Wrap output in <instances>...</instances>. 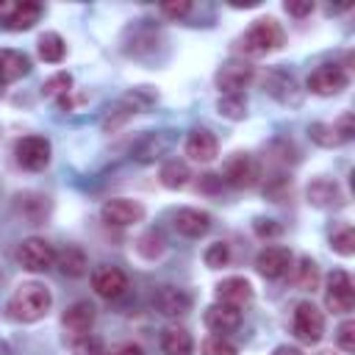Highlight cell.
<instances>
[{
  "label": "cell",
  "instance_id": "cell-1",
  "mask_svg": "<svg viewBox=\"0 0 355 355\" xmlns=\"http://www.w3.org/2000/svg\"><path fill=\"white\" fill-rule=\"evenodd\" d=\"M53 305V294L44 283H36V280H28V283H19L14 288V294L8 297V316L14 322H22V324H31V322H39L42 316H47Z\"/></svg>",
  "mask_w": 355,
  "mask_h": 355
},
{
  "label": "cell",
  "instance_id": "cell-2",
  "mask_svg": "<svg viewBox=\"0 0 355 355\" xmlns=\"http://www.w3.org/2000/svg\"><path fill=\"white\" fill-rule=\"evenodd\" d=\"M283 42H286V33H283L280 22L275 17H261L241 36V50L247 55H266V53L280 50Z\"/></svg>",
  "mask_w": 355,
  "mask_h": 355
},
{
  "label": "cell",
  "instance_id": "cell-3",
  "mask_svg": "<svg viewBox=\"0 0 355 355\" xmlns=\"http://www.w3.org/2000/svg\"><path fill=\"white\" fill-rule=\"evenodd\" d=\"M291 330H294L297 341H302V344H319L322 336H324V316H322V311L313 302H308V300L297 302L294 316H291Z\"/></svg>",
  "mask_w": 355,
  "mask_h": 355
},
{
  "label": "cell",
  "instance_id": "cell-4",
  "mask_svg": "<svg viewBox=\"0 0 355 355\" xmlns=\"http://www.w3.org/2000/svg\"><path fill=\"white\" fill-rule=\"evenodd\" d=\"M324 308L333 313L347 316L355 308V286L349 272L344 269H333L327 277V288H324Z\"/></svg>",
  "mask_w": 355,
  "mask_h": 355
},
{
  "label": "cell",
  "instance_id": "cell-5",
  "mask_svg": "<svg viewBox=\"0 0 355 355\" xmlns=\"http://www.w3.org/2000/svg\"><path fill=\"white\" fill-rule=\"evenodd\" d=\"M219 180L227 183V186H233V189H250V186H255V183L261 180V166H258V161H255L252 155H247V153H233V155L225 161Z\"/></svg>",
  "mask_w": 355,
  "mask_h": 355
},
{
  "label": "cell",
  "instance_id": "cell-6",
  "mask_svg": "<svg viewBox=\"0 0 355 355\" xmlns=\"http://www.w3.org/2000/svg\"><path fill=\"white\" fill-rule=\"evenodd\" d=\"M42 3L36 0H0V22L8 31H28L39 22Z\"/></svg>",
  "mask_w": 355,
  "mask_h": 355
},
{
  "label": "cell",
  "instance_id": "cell-7",
  "mask_svg": "<svg viewBox=\"0 0 355 355\" xmlns=\"http://www.w3.org/2000/svg\"><path fill=\"white\" fill-rule=\"evenodd\" d=\"M347 83H349V75H347V69L338 67V64H322V67H316V69L308 75V80H305L308 92H313V94H319V97H333V94L344 92Z\"/></svg>",
  "mask_w": 355,
  "mask_h": 355
},
{
  "label": "cell",
  "instance_id": "cell-8",
  "mask_svg": "<svg viewBox=\"0 0 355 355\" xmlns=\"http://www.w3.org/2000/svg\"><path fill=\"white\" fill-rule=\"evenodd\" d=\"M255 69L250 61L244 58H227L219 69H216V86L222 94H241V89H247V83L252 80Z\"/></svg>",
  "mask_w": 355,
  "mask_h": 355
},
{
  "label": "cell",
  "instance_id": "cell-9",
  "mask_svg": "<svg viewBox=\"0 0 355 355\" xmlns=\"http://www.w3.org/2000/svg\"><path fill=\"white\" fill-rule=\"evenodd\" d=\"M17 261L28 269V272H47L53 263H55V250L39 239V236H31V239H22L19 247H17Z\"/></svg>",
  "mask_w": 355,
  "mask_h": 355
},
{
  "label": "cell",
  "instance_id": "cell-10",
  "mask_svg": "<svg viewBox=\"0 0 355 355\" xmlns=\"http://www.w3.org/2000/svg\"><path fill=\"white\" fill-rule=\"evenodd\" d=\"M17 164L22 169H31V172H39L50 164V141L44 136H25L17 141Z\"/></svg>",
  "mask_w": 355,
  "mask_h": 355
},
{
  "label": "cell",
  "instance_id": "cell-11",
  "mask_svg": "<svg viewBox=\"0 0 355 355\" xmlns=\"http://www.w3.org/2000/svg\"><path fill=\"white\" fill-rule=\"evenodd\" d=\"M100 216H103V222H108V225L128 227V225H136V222L144 219V205L136 202V200H128V197H114V200H105V202H103Z\"/></svg>",
  "mask_w": 355,
  "mask_h": 355
},
{
  "label": "cell",
  "instance_id": "cell-12",
  "mask_svg": "<svg viewBox=\"0 0 355 355\" xmlns=\"http://www.w3.org/2000/svg\"><path fill=\"white\" fill-rule=\"evenodd\" d=\"M291 261H294V255H291L288 247H283V244H269V247H263V250L258 252L255 269H258L263 277L277 280V277H283V275L288 272Z\"/></svg>",
  "mask_w": 355,
  "mask_h": 355
},
{
  "label": "cell",
  "instance_id": "cell-13",
  "mask_svg": "<svg viewBox=\"0 0 355 355\" xmlns=\"http://www.w3.org/2000/svg\"><path fill=\"white\" fill-rule=\"evenodd\" d=\"M61 324H64V333H67L69 341L86 336V333L92 330V324H94V305H92L89 300H78V302H72V305L64 311Z\"/></svg>",
  "mask_w": 355,
  "mask_h": 355
},
{
  "label": "cell",
  "instance_id": "cell-14",
  "mask_svg": "<svg viewBox=\"0 0 355 355\" xmlns=\"http://www.w3.org/2000/svg\"><path fill=\"white\" fill-rule=\"evenodd\" d=\"M92 288L103 297V300H116L125 294L128 288V277L119 266H97L92 272Z\"/></svg>",
  "mask_w": 355,
  "mask_h": 355
},
{
  "label": "cell",
  "instance_id": "cell-15",
  "mask_svg": "<svg viewBox=\"0 0 355 355\" xmlns=\"http://www.w3.org/2000/svg\"><path fill=\"white\" fill-rule=\"evenodd\" d=\"M202 322L214 336H225V333H233L241 324V311L233 308V305H225V302H214V305L205 308Z\"/></svg>",
  "mask_w": 355,
  "mask_h": 355
},
{
  "label": "cell",
  "instance_id": "cell-16",
  "mask_svg": "<svg viewBox=\"0 0 355 355\" xmlns=\"http://www.w3.org/2000/svg\"><path fill=\"white\" fill-rule=\"evenodd\" d=\"M175 230L186 239H200L211 230V214L200 208H180L175 214Z\"/></svg>",
  "mask_w": 355,
  "mask_h": 355
},
{
  "label": "cell",
  "instance_id": "cell-17",
  "mask_svg": "<svg viewBox=\"0 0 355 355\" xmlns=\"http://www.w3.org/2000/svg\"><path fill=\"white\" fill-rule=\"evenodd\" d=\"M216 302L233 305V308H244L252 302V286L247 277H225L222 283H216Z\"/></svg>",
  "mask_w": 355,
  "mask_h": 355
},
{
  "label": "cell",
  "instance_id": "cell-18",
  "mask_svg": "<svg viewBox=\"0 0 355 355\" xmlns=\"http://www.w3.org/2000/svg\"><path fill=\"white\" fill-rule=\"evenodd\" d=\"M216 153H219V144H216V136H214L211 130L197 128V130H191V133L186 136V155H189L191 161L208 164V161L216 158Z\"/></svg>",
  "mask_w": 355,
  "mask_h": 355
},
{
  "label": "cell",
  "instance_id": "cell-19",
  "mask_svg": "<svg viewBox=\"0 0 355 355\" xmlns=\"http://www.w3.org/2000/svg\"><path fill=\"white\" fill-rule=\"evenodd\" d=\"M305 197H308V202H311L313 208H338V205L344 202V194H341L338 183L330 180V178H316V180H311Z\"/></svg>",
  "mask_w": 355,
  "mask_h": 355
},
{
  "label": "cell",
  "instance_id": "cell-20",
  "mask_svg": "<svg viewBox=\"0 0 355 355\" xmlns=\"http://www.w3.org/2000/svg\"><path fill=\"white\" fill-rule=\"evenodd\" d=\"M153 305L158 308V313L164 316H180L191 308V297L183 291V288H175V286H161L153 297Z\"/></svg>",
  "mask_w": 355,
  "mask_h": 355
},
{
  "label": "cell",
  "instance_id": "cell-21",
  "mask_svg": "<svg viewBox=\"0 0 355 355\" xmlns=\"http://www.w3.org/2000/svg\"><path fill=\"white\" fill-rule=\"evenodd\" d=\"M31 72V58L19 50H0V89L25 78Z\"/></svg>",
  "mask_w": 355,
  "mask_h": 355
},
{
  "label": "cell",
  "instance_id": "cell-22",
  "mask_svg": "<svg viewBox=\"0 0 355 355\" xmlns=\"http://www.w3.org/2000/svg\"><path fill=\"white\" fill-rule=\"evenodd\" d=\"M288 280L297 286V288H302V291H313L316 286H319V266H316V261H311V258H297V261H291V266H288Z\"/></svg>",
  "mask_w": 355,
  "mask_h": 355
},
{
  "label": "cell",
  "instance_id": "cell-23",
  "mask_svg": "<svg viewBox=\"0 0 355 355\" xmlns=\"http://www.w3.org/2000/svg\"><path fill=\"white\" fill-rule=\"evenodd\" d=\"M161 349L166 355H194V338L186 327H166L161 336Z\"/></svg>",
  "mask_w": 355,
  "mask_h": 355
},
{
  "label": "cell",
  "instance_id": "cell-24",
  "mask_svg": "<svg viewBox=\"0 0 355 355\" xmlns=\"http://www.w3.org/2000/svg\"><path fill=\"white\" fill-rule=\"evenodd\" d=\"M158 178H161V186H166V189L178 191V189H183V186L191 180V169H189V164H186V161L169 158V161H164V166H161Z\"/></svg>",
  "mask_w": 355,
  "mask_h": 355
},
{
  "label": "cell",
  "instance_id": "cell-25",
  "mask_svg": "<svg viewBox=\"0 0 355 355\" xmlns=\"http://www.w3.org/2000/svg\"><path fill=\"white\" fill-rule=\"evenodd\" d=\"M55 263H58V269H61L67 277H83L86 269H89L86 252H83L80 247H67V250L55 252Z\"/></svg>",
  "mask_w": 355,
  "mask_h": 355
},
{
  "label": "cell",
  "instance_id": "cell-26",
  "mask_svg": "<svg viewBox=\"0 0 355 355\" xmlns=\"http://www.w3.org/2000/svg\"><path fill=\"white\" fill-rule=\"evenodd\" d=\"M39 55H42V61H47V64H58L64 55H67V44H64V39L58 36V33H42L39 36Z\"/></svg>",
  "mask_w": 355,
  "mask_h": 355
},
{
  "label": "cell",
  "instance_id": "cell-27",
  "mask_svg": "<svg viewBox=\"0 0 355 355\" xmlns=\"http://www.w3.org/2000/svg\"><path fill=\"white\" fill-rule=\"evenodd\" d=\"M308 133H311V139L319 147H338V144H344V139L336 130V122H313L308 128Z\"/></svg>",
  "mask_w": 355,
  "mask_h": 355
},
{
  "label": "cell",
  "instance_id": "cell-28",
  "mask_svg": "<svg viewBox=\"0 0 355 355\" xmlns=\"http://www.w3.org/2000/svg\"><path fill=\"white\" fill-rule=\"evenodd\" d=\"M72 92V75L69 72H55L42 83V97H58L64 100Z\"/></svg>",
  "mask_w": 355,
  "mask_h": 355
},
{
  "label": "cell",
  "instance_id": "cell-29",
  "mask_svg": "<svg viewBox=\"0 0 355 355\" xmlns=\"http://www.w3.org/2000/svg\"><path fill=\"white\" fill-rule=\"evenodd\" d=\"M164 247H166V241H164V236L158 233V230H147V233H141L139 236V241H136V250H139V255L141 258H158L161 252H164Z\"/></svg>",
  "mask_w": 355,
  "mask_h": 355
},
{
  "label": "cell",
  "instance_id": "cell-30",
  "mask_svg": "<svg viewBox=\"0 0 355 355\" xmlns=\"http://www.w3.org/2000/svg\"><path fill=\"white\" fill-rule=\"evenodd\" d=\"M216 108H219V114L227 116V119H244V114H247V100H244V94H222L219 103H216Z\"/></svg>",
  "mask_w": 355,
  "mask_h": 355
},
{
  "label": "cell",
  "instance_id": "cell-31",
  "mask_svg": "<svg viewBox=\"0 0 355 355\" xmlns=\"http://www.w3.org/2000/svg\"><path fill=\"white\" fill-rule=\"evenodd\" d=\"M136 100H139V94H136V97H133V94H130V97H125V100H122V103H119V105L105 116L103 130H114V128H119L130 114H136V108H139V105H136Z\"/></svg>",
  "mask_w": 355,
  "mask_h": 355
},
{
  "label": "cell",
  "instance_id": "cell-32",
  "mask_svg": "<svg viewBox=\"0 0 355 355\" xmlns=\"http://www.w3.org/2000/svg\"><path fill=\"white\" fill-rule=\"evenodd\" d=\"M330 247L338 255H352L355 252V230H352V225H341L338 230H333L330 233Z\"/></svg>",
  "mask_w": 355,
  "mask_h": 355
},
{
  "label": "cell",
  "instance_id": "cell-33",
  "mask_svg": "<svg viewBox=\"0 0 355 355\" xmlns=\"http://www.w3.org/2000/svg\"><path fill=\"white\" fill-rule=\"evenodd\" d=\"M69 347H72V355H108L103 338H97V336H92V333H86V336L69 341Z\"/></svg>",
  "mask_w": 355,
  "mask_h": 355
},
{
  "label": "cell",
  "instance_id": "cell-34",
  "mask_svg": "<svg viewBox=\"0 0 355 355\" xmlns=\"http://www.w3.org/2000/svg\"><path fill=\"white\" fill-rule=\"evenodd\" d=\"M200 349L202 355H239V347L227 336H208Z\"/></svg>",
  "mask_w": 355,
  "mask_h": 355
},
{
  "label": "cell",
  "instance_id": "cell-35",
  "mask_svg": "<svg viewBox=\"0 0 355 355\" xmlns=\"http://www.w3.org/2000/svg\"><path fill=\"white\" fill-rule=\"evenodd\" d=\"M227 261H230V247L225 241H214L205 250V266L208 269H222V266H227Z\"/></svg>",
  "mask_w": 355,
  "mask_h": 355
},
{
  "label": "cell",
  "instance_id": "cell-36",
  "mask_svg": "<svg viewBox=\"0 0 355 355\" xmlns=\"http://www.w3.org/2000/svg\"><path fill=\"white\" fill-rule=\"evenodd\" d=\"M336 341L344 352H355V322L352 319H344L338 324V333H336Z\"/></svg>",
  "mask_w": 355,
  "mask_h": 355
},
{
  "label": "cell",
  "instance_id": "cell-37",
  "mask_svg": "<svg viewBox=\"0 0 355 355\" xmlns=\"http://www.w3.org/2000/svg\"><path fill=\"white\" fill-rule=\"evenodd\" d=\"M189 11H191V3H189V0H178V3H161V14H166V17H172V19H183Z\"/></svg>",
  "mask_w": 355,
  "mask_h": 355
},
{
  "label": "cell",
  "instance_id": "cell-38",
  "mask_svg": "<svg viewBox=\"0 0 355 355\" xmlns=\"http://www.w3.org/2000/svg\"><path fill=\"white\" fill-rule=\"evenodd\" d=\"M336 130H338V136L344 139V141H349L352 139V133H355V116L347 111V114H341L338 119H336Z\"/></svg>",
  "mask_w": 355,
  "mask_h": 355
},
{
  "label": "cell",
  "instance_id": "cell-39",
  "mask_svg": "<svg viewBox=\"0 0 355 355\" xmlns=\"http://www.w3.org/2000/svg\"><path fill=\"white\" fill-rule=\"evenodd\" d=\"M252 230H255V236H261V239L280 236V225H275V219H255V222H252Z\"/></svg>",
  "mask_w": 355,
  "mask_h": 355
},
{
  "label": "cell",
  "instance_id": "cell-40",
  "mask_svg": "<svg viewBox=\"0 0 355 355\" xmlns=\"http://www.w3.org/2000/svg\"><path fill=\"white\" fill-rule=\"evenodd\" d=\"M291 17H308L311 11H313V0H286V6H283Z\"/></svg>",
  "mask_w": 355,
  "mask_h": 355
},
{
  "label": "cell",
  "instance_id": "cell-41",
  "mask_svg": "<svg viewBox=\"0 0 355 355\" xmlns=\"http://www.w3.org/2000/svg\"><path fill=\"white\" fill-rule=\"evenodd\" d=\"M108 355H144V349H141L139 344H133V341H125V344H119L116 349H111Z\"/></svg>",
  "mask_w": 355,
  "mask_h": 355
},
{
  "label": "cell",
  "instance_id": "cell-42",
  "mask_svg": "<svg viewBox=\"0 0 355 355\" xmlns=\"http://www.w3.org/2000/svg\"><path fill=\"white\" fill-rule=\"evenodd\" d=\"M272 355H302V349L288 347V344H280V347H275V352H272Z\"/></svg>",
  "mask_w": 355,
  "mask_h": 355
},
{
  "label": "cell",
  "instance_id": "cell-43",
  "mask_svg": "<svg viewBox=\"0 0 355 355\" xmlns=\"http://www.w3.org/2000/svg\"><path fill=\"white\" fill-rule=\"evenodd\" d=\"M319 355H338V352H333V349H324V352H319Z\"/></svg>",
  "mask_w": 355,
  "mask_h": 355
}]
</instances>
